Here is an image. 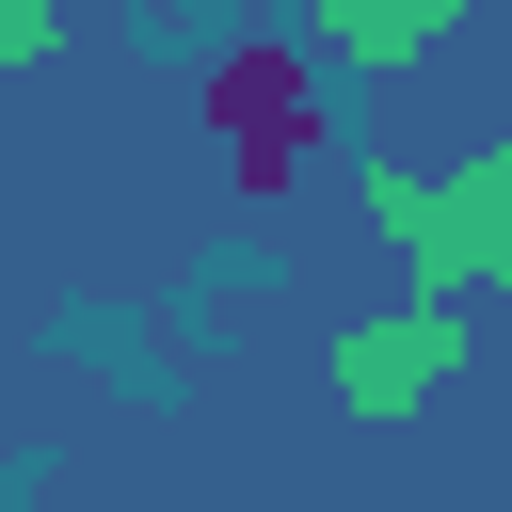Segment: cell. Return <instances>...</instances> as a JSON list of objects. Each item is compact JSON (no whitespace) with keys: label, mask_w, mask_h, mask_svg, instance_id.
I'll list each match as a JSON object with an SVG mask.
<instances>
[{"label":"cell","mask_w":512,"mask_h":512,"mask_svg":"<svg viewBox=\"0 0 512 512\" xmlns=\"http://www.w3.org/2000/svg\"><path fill=\"white\" fill-rule=\"evenodd\" d=\"M208 144H224V176H240L256 208H288V192L320 176V144H336V96H320V64H304L288 32H240V48L208 64Z\"/></svg>","instance_id":"6da1fadb"},{"label":"cell","mask_w":512,"mask_h":512,"mask_svg":"<svg viewBox=\"0 0 512 512\" xmlns=\"http://www.w3.org/2000/svg\"><path fill=\"white\" fill-rule=\"evenodd\" d=\"M448 352H464V320H352V336H336V400H352V416H416Z\"/></svg>","instance_id":"7a4b0ae2"},{"label":"cell","mask_w":512,"mask_h":512,"mask_svg":"<svg viewBox=\"0 0 512 512\" xmlns=\"http://www.w3.org/2000/svg\"><path fill=\"white\" fill-rule=\"evenodd\" d=\"M48 48V0H0V64H32Z\"/></svg>","instance_id":"3957f363"}]
</instances>
